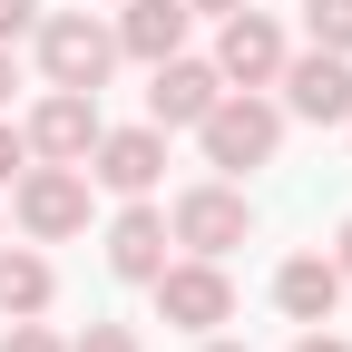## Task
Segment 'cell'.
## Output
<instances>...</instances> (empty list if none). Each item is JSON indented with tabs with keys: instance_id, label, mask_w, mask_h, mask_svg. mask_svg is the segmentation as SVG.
Returning a JSON list of instances; mask_svg holds the SVG:
<instances>
[{
	"instance_id": "obj_1",
	"label": "cell",
	"mask_w": 352,
	"mask_h": 352,
	"mask_svg": "<svg viewBox=\"0 0 352 352\" xmlns=\"http://www.w3.org/2000/svg\"><path fill=\"white\" fill-rule=\"evenodd\" d=\"M196 147H206L215 176H254V166H274V147H284V108L264 98V88H226V98L196 118Z\"/></svg>"
},
{
	"instance_id": "obj_2",
	"label": "cell",
	"mask_w": 352,
	"mask_h": 352,
	"mask_svg": "<svg viewBox=\"0 0 352 352\" xmlns=\"http://www.w3.org/2000/svg\"><path fill=\"white\" fill-rule=\"evenodd\" d=\"M30 50H39V78H50V88H108L118 30L98 10H39L30 20Z\"/></svg>"
},
{
	"instance_id": "obj_3",
	"label": "cell",
	"mask_w": 352,
	"mask_h": 352,
	"mask_svg": "<svg viewBox=\"0 0 352 352\" xmlns=\"http://www.w3.org/2000/svg\"><path fill=\"white\" fill-rule=\"evenodd\" d=\"M10 226L30 245H69L88 235V166H50V157H30L10 176Z\"/></svg>"
},
{
	"instance_id": "obj_4",
	"label": "cell",
	"mask_w": 352,
	"mask_h": 352,
	"mask_svg": "<svg viewBox=\"0 0 352 352\" xmlns=\"http://www.w3.org/2000/svg\"><path fill=\"white\" fill-rule=\"evenodd\" d=\"M147 294H157V323H176V333H226L235 323V274L215 254H166V274Z\"/></svg>"
},
{
	"instance_id": "obj_5",
	"label": "cell",
	"mask_w": 352,
	"mask_h": 352,
	"mask_svg": "<svg viewBox=\"0 0 352 352\" xmlns=\"http://www.w3.org/2000/svg\"><path fill=\"white\" fill-rule=\"evenodd\" d=\"M166 235L186 245V254H215V264H226L235 245H254V206H245L235 176H206V186H186V196L166 206Z\"/></svg>"
},
{
	"instance_id": "obj_6",
	"label": "cell",
	"mask_w": 352,
	"mask_h": 352,
	"mask_svg": "<svg viewBox=\"0 0 352 352\" xmlns=\"http://www.w3.org/2000/svg\"><path fill=\"white\" fill-rule=\"evenodd\" d=\"M274 88H284V118H314V127H342L352 118V59L342 50H284V69H274Z\"/></svg>"
},
{
	"instance_id": "obj_7",
	"label": "cell",
	"mask_w": 352,
	"mask_h": 352,
	"mask_svg": "<svg viewBox=\"0 0 352 352\" xmlns=\"http://www.w3.org/2000/svg\"><path fill=\"white\" fill-rule=\"evenodd\" d=\"M98 88H50L30 118H20V138H30V157H50V166H88V147H98Z\"/></svg>"
},
{
	"instance_id": "obj_8",
	"label": "cell",
	"mask_w": 352,
	"mask_h": 352,
	"mask_svg": "<svg viewBox=\"0 0 352 352\" xmlns=\"http://www.w3.org/2000/svg\"><path fill=\"white\" fill-rule=\"evenodd\" d=\"M157 176H166V127H98V147H88V186H108V196H157Z\"/></svg>"
},
{
	"instance_id": "obj_9",
	"label": "cell",
	"mask_w": 352,
	"mask_h": 352,
	"mask_svg": "<svg viewBox=\"0 0 352 352\" xmlns=\"http://www.w3.org/2000/svg\"><path fill=\"white\" fill-rule=\"evenodd\" d=\"M284 20L274 10H226V30H215V78L226 88H274V69H284Z\"/></svg>"
},
{
	"instance_id": "obj_10",
	"label": "cell",
	"mask_w": 352,
	"mask_h": 352,
	"mask_svg": "<svg viewBox=\"0 0 352 352\" xmlns=\"http://www.w3.org/2000/svg\"><path fill=\"white\" fill-rule=\"evenodd\" d=\"M166 245H176V235H166V206H157V196H127V206L108 215V274H118V284H157V274H166Z\"/></svg>"
},
{
	"instance_id": "obj_11",
	"label": "cell",
	"mask_w": 352,
	"mask_h": 352,
	"mask_svg": "<svg viewBox=\"0 0 352 352\" xmlns=\"http://www.w3.org/2000/svg\"><path fill=\"white\" fill-rule=\"evenodd\" d=\"M215 98H226L215 59H186V50H176V59H157V69H147V118H157V127H196Z\"/></svg>"
},
{
	"instance_id": "obj_12",
	"label": "cell",
	"mask_w": 352,
	"mask_h": 352,
	"mask_svg": "<svg viewBox=\"0 0 352 352\" xmlns=\"http://www.w3.org/2000/svg\"><path fill=\"white\" fill-rule=\"evenodd\" d=\"M342 294H352V284H342L333 254H284V264H274V314H284V323H333Z\"/></svg>"
},
{
	"instance_id": "obj_13",
	"label": "cell",
	"mask_w": 352,
	"mask_h": 352,
	"mask_svg": "<svg viewBox=\"0 0 352 352\" xmlns=\"http://www.w3.org/2000/svg\"><path fill=\"white\" fill-rule=\"evenodd\" d=\"M118 30V59H176V50H186V30H196V10H186V0H127V10L108 20Z\"/></svg>"
},
{
	"instance_id": "obj_14",
	"label": "cell",
	"mask_w": 352,
	"mask_h": 352,
	"mask_svg": "<svg viewBox=\"0 0 352 352\" xmlns=\"http://www.w3.org/2000/svg\"><path fill=\"white\" fill-rule=\"evenodd\" d=\"M50 303H59V274H50V254L0 235V314L20 323V314H50Z\"/></svg>"
},
{
	"instance_id": "obj_15",
	"label": "cell",
	"mask_w": 352,
	"mask_h": 352,
	"mask_svg": "<svg viewBox=\"0 0 352 352\" xmlns=\"http://www.w3.org/2000/svg\"><path fill=\"white\" fill-rule=\"evenodd\" d=\"M303 30H314V50L352 59V0H303Z\"/></svg>"
},
{
	"instance_id": "obj_16",
	"label": "cell",
	"mask_w": 352,
	"mask_h": 352,
	"mask_svg": "<svg viewBox=\"0 0 352 352\" xmlns=\"http://www.w3.org/2000/svg\"><path fill=\"white\" fill-rule=\"evenodd\" d=\"M69 352H147V342H138V323H88Z\"/></svg>"
},
{
	"instance_id": "obj_17",
	"label": "cell",
	"mask_w": 352,
	"mask_h": 352,
	"mask_svg": "<svg viewBox=\"0 0 352 352\" xmlns=\"http://www.w3.org/2000/svg\"><path fill=\"white\" fill-rule=\"evenodd\" d=\"M0 352H69V342H59V333H50V323H39V314H20V323H10V333H0Z\"/></svg>"
},
{
	"instance_id": "obj_18",
	"label": "cell",
	"mask_w": 352,
	"mask_h": 352,
	"mask_svg": "<svg viewBox=\"0 0 352 352\" xmlns=\"http://www.w3.org/2000/svg\"><path fill=\"white\" fill-rule=\"evenodd\" d=\"M20 166H30V138H20V127H10V118H0V186H10V176H20Z\"/></svg>"
},
{
	"instance_id": "obj_19",
	"label": "cell",
	"mask_w": 352,
	"mask_h": 352,
	"mask_svg": "<svg viewBox=\"0 0 352 352\" xmlns=\"http://www.w3.org/2000/svg\"><path fill=\"white\" fill-rule=\"evenodd\" d=\"M30 20H39V0H0V50H10V39H30Z\"/></svg>"
},
{
	"instance_id": "obj_20",
	"label": "cell",
	"mask_w": 352,
	"mask_h": 352,
	"mask_svg": "<svg viewBox=\"0 0 352 352\" xmlns=\"http://www.w3.org/2000/svg\"><path fill=\"white\" fill-rule=\"evenodd\" d=\"M294 352H352V342H342V333H323V323H303V333H294Z\"/></svg>"
},
{
	"instance_id": "obj_21",
	"label": "cell",
	"mask_w": 352,
	"mask_h": 352,
	"mask_svg": "<svg viewBox=\"0 0 352 352\" xmlns=\"http://www.w3.org/2000/svg\"><path fill=\"white\" fill-rule=\"evenodd\" d=\"M333 264H342V284H352V215H342V235H333Z\"/></svg>"
},
{
	"instance_id": "obj_22",
	"label": "cell",
	"mask_w": 352,
	"mask_h": 352,
	"mask_svg": "<svg viewBox=\"0 0 352 352\" xmlns=\"http://www.w3.org/2000/svg\"><path fill=\"white\" fill-rule=\"evenodd\" d=\"M186 10H196V20H226V10H245V0H186Z\"/></svg>"
},
{
	"instance_id": "obj_23",
	"label": "cell",
	"mask_w": 352,
	"mask_h": 352,
	"mask_svg": "<svg viewBox=\"0 0 352 352\" xmlns=\"http://www.w3.org/2000/svg\"><path fill=\"white\" fill-rule=\"evenodd\" d=\"M10 88H20V69H10V50H0V108H10Z\"/></svg>"
},
{
	"instance_id": "obj_24",
	"label": "cell",
	"mask_w": 352,
	"mask_h": 352,
	"mask_svg": "<svg viewBox=\"0 0 352 352\" xmlns=\"http://www.w3.org/2000/svg\"><path fill=\"white\" fill-rule=\"evenodd\" d=\"M196 352H245V342H226V333H196Z\"/></svg>"
},
{
	"instance_id": "obj_25",
	"label": "cell",
	"mask_w": 352,
	"mask_h": 352,
	"mask_svg": "<svg viewBox=\"0 0 352 352\" xmlns=\"http://www.w3.org/2000/svg\"><path fill=\"white\" fill-rule=\"evenodd\" d=\"M0 235H10V215H0Z\"/></svg>"
},
{
	"instance_id": "obj_26",
	"label": "cell",
	"mask_w": 352,
	"mask_h": 352,
	"mask_svg": "<svg viewBox=\"0 0 352 352\" xmlns=\"http://www.w3.org/2000/svg\"><path fill=\"white\" fill-rule=\"evenodd\" d=\"M342 127H352V118H342Z\"/></svg>"
}]
</instances>
